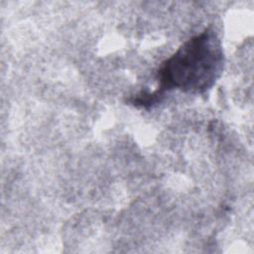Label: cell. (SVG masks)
Listing matches in <instances>:
<instances>
[{"instance_id": "obj_1", "label": "cell", "mask_w": 254, "mask_h": 254, "mask_svg": "<svg viewBox=\"0 0 254 254\" xmlns=\"http://www.w3.org/2000/svg\"><path fill=\"white\" fill-rule=\"evenodd\" d=\"M224 54L221 41L211 27L190 38L157 71L158 86L153 91L142 90L129 99L141 108H151L161 102L167 91L178 89L188 93H204L222 73Z\"/></svg>"}]
</instances>
